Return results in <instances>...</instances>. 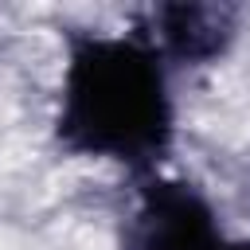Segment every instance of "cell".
I'll return each instance as SVG.
<instances>
[{
	"instance_id": "7a4b0ae2",
	"label": "cell",
	"mask_w": 250,
	"mask_h": 250,
	"mask_svg": "<svg viewBox=\"0 0 250 250\" xmlns=\"http://www.w3.org/2000/svg\"><path fill=\"white\" fill-rule=\"evenodd\" d=\"M207 195L184 180L141 176L137 211L125 227V250H230Z\"/></svg>"
},
{
	"instance_id": "3957f363",
	"label": "cell",
	"mask_w": 250,
	"mask_h": 250,
	"mask_svg": "<svg viewBox=\"0 0 250 250\" xmlns=\"http://www.w3.org/2000/svg\"><path fill=\"white\" fill-rule=\"evenodd\" d=\"M160 59L211 62L234 39V8L227 4H156L141 16L137 31Z\"/></svg>"
},
{
	"instance_id": "6da1fadb",
	"label": "cell",
	"mask_w": 250,
	"mask_h": 250,
	"mask_svg": "<svg viewBox=\"0 0 250 250\" xmlns=\"http://www.w3.org/2000/svg\"><path fill=\"white\" fill-rule=\"evenodd\" d=\"M55 133L74 156L121 160L148 176L176 133L168 62L137 31L70 35Z\"/></svg>"
},
{
	"instance_id": "277c9868",
	"label": "cell",
	"mask_w": 250,
	"mask_h": 250,
	"mask_svg": "<svg viewBox=\"0 0 250 250\" xmlns=\"http://www.w3.org/2000/svg\"><path fill=\"white\" fill-rule=\"evenodd\" d=\"M230 250H250V242H234V246H230Z\"/></svg>"
}]
</instances>
